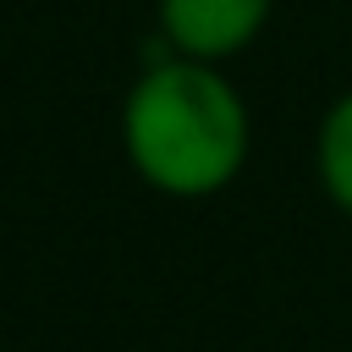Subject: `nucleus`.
Returning <instances> with one entry per match:
<instances>
[{
	"instance_id": "nucleus-1",
	"label": "nucleus",
	"mask_w": 352,
	"mask_h": 352,
	"mask_svg": "<svg viewBox=\"0 0 352 352\" xmlns=\"http://www.w3.org/2000/svg\"><path fill=\"white\" fill-rule=\"evenodd\" d=\"M116 138L148 192L204 204L248 170L253 110L226 66L154 50L121 94Z\"/></svg>"
},
{
	"instance_id": "nucleus-2",
	"label": "nucleus",
	"mask_w": 352,
	"mask_h": 352,
	"mask_svg": "<svg viewBox=\"0 0 352 352\" xmlns=\"http://www.w3.org/2000/svg\"><path fill=\"white\" fill-rule=\"evenodd\" d=\"M275 16V0H154V38L170 55L236 60L248 55Z\"/></svg>"
},
{
	"instance_id": "nucleus-3",
	"label": "nucleus",
	"mask_w": 352,
	"mask_h": 352,
	"mask_svg": "<svg viewBox=\"0 0 352 352\" xmlns=\"http://www.w3.org/2000/svg\"><path fill=\"white\" fill-rule=\"evenodd\" d=\"M314 182L324 204L352 220V88H341L314 121Z\"/></svg>"
}]
</instances>
